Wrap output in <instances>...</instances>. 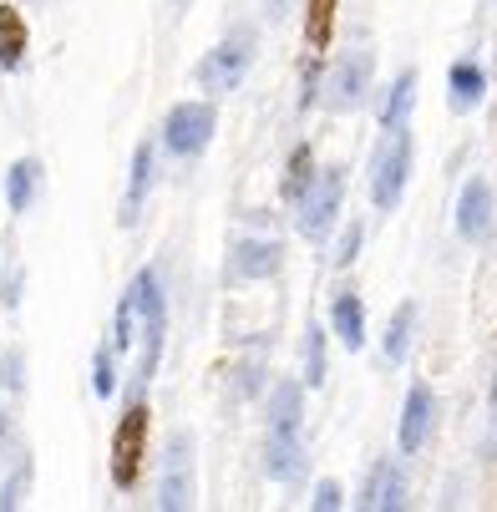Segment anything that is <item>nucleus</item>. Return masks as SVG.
<instances>
[{"instance_id": "f257e3e1", "label": "nucleus", "mask_w": 497, "mask_h": 512, "mask_svg": "<svg viewBox=\"0 0 497 512\" xmlns=\"http://www.w3.org/2000/svg\"><path fill=\"white\" fill-rule=\"evenodd\" d=\"M411 163H416V142L406 127H386L381 137V148L371 158V203L381 213H391L406 193V178H411Z\"/></svg>"}, {"instance_id": "f03ea898", "label": "nucleus", "mask_w": 497, "mask_h": 512, "mask_svg": "<svg viewBox=\"0 0 497 512\" xmlns=\"http://www.w3.org/2000/svg\"><path fill=\"white\" fill-rule=\"evenodd\" d=\"M254 56H259V31H254V26H234L219 46L198 61V82H203L208 92H234V87L249 77Z\"/></svg>"}, {"instance_id": "7ed1b4c3", "label": "nucleus", "mask_w": 497, "mask_h": 512, "mask_svg": "<svg viewBox=\"0 0 497 512\" xmlns=\"http://www.w3.org/2000/svg\"><path fill=\"white\" fill-rule=\"evenodd\" d=\"M371 82H376V51H366V46L345 51L325 77V97H320L325 112H361L371 97Z\"/></svg>"}, {"instance_id": "20e7f679", "label": "nucleus", "mask_w": 497, "mask_h": 512, "mask_svg": "<svg viewBox=\"0 0 497 512\" xmlns=\"http://www.w3.org/2000/svg\"><path fill=\"white\" fill-rule=\"evenodd\" d=\"M142 457H148V406L132 401L127 416L117 421V436H112V487L117 492H132Z\"/></svg>"}, {"instance_id": "39448f33", "label": "nucleus", "mask_w": 497, "mask_h": 512, "mask_svg": "<svg viewBox=\"0 0 497 512\" xmlns=\"http://www.w3.org/2000/svg\"><path fill=\"white\" fill-rule=\"evenodd\" d=\"M213 127H219V112H213L208 102H178L163 117V148L178 153V158H193L213 142Z\"/></svg>"}, {"instance_id": "423d86ee", "label": "nucleus", "mask_w": 497, "mask_h": 512, "mask_svg": "<svg viewBox=\"0 0 497 512\" xmlns=\"http://www.w3.org/2000/svg\"><path fill=\"white\" fill-rule=\"evenodd\" d=\"M158 507H163V512H183V507H193V431H183V426L168 436V452H163Z\"/></svg>"}, {"instance_id": "0eeeda50", "label": "nucleus", "mask_w": 497, "mask_h": 512, "mask_svg": "<svg viewBox=\"0 0 497 512\" xmlns=\"http://www.w3.org/2000/svg\"><path fill=\"white\" fill-rule=\"evenodd\" d=\"M340 198H345V173L340 168H320L310 193L300 198V234L305 239H325L330 224H335V213H340Z\"/></svg>"}, {"instance_id": "6e6552de", "label": "nucleus", "mask_w": 497, "mask_h": 512, "mask_svg": "<svg viewBox=\"0 0 497 512\" xmlns=\"http://www.w3.org/2000/svg\"><path fill=\"white\" fill-rule=\"evenodd\" d=\"M432 421H437V396L426 381H411L406 386V401H401V426H396V447L401 457H416L432 436Z\"/></svg>"}, {"instance_id": "1a4fd4ad", "label": "nucleus", "mask_w": 497, "mask_h": 512, "mask_svg": "<svg viewBox=\"0 0 497 512\" xmlns=\"http://www.w3.org/2000/svg\"><path fill=\"white\" fill-rule=\"evenodd\" d=\"M457 234L462 239H487L492 234V183L487 178H472L457 198Z\"/></svg>"}, {"instance_id": "9d476101", "label": "nucleus", "mask_w": 497, "mask_h": 512, "mask_svg": "<svg viewBox=\"0 0 497 512\" xmlns=\"http://www.w3.org/2000/svg\"><path fill=\"white\" fill-rule=\"evenodd\" d=\"M264 452H269V462H264V467H269V477H274V482H290V487H295V482L305 477V447H300V431H269V447H264Z\"/></svg>"}, {"instance_id": "9b49d317", "label": "nucleus", "mask_w": 497, "mask_h": 512, "mask_svg": "<svg viewBox=\"0 0 497 512\" xmlns=\"http://www.w3.org/2000/svg\"><path fill=\"white\" fill-rule=\"evenodd\" d=\"M482 87H487V77H482V66L477 61H452L447 66V107L452 112H472L477 102H482Z\"/></svg>"}, {"instance_id": "f8f14e48", "label": "nucleus", "mask_w": 497, "mask_h": 512, "mask_svg": "<svg viewBox=\"0 0 497 512\" xmlns=\"http://www.w3.org/2000/svg\"><path fill=\"white\" fill-rule=\"evenodd\" d=\"M330 325H335V335H340L345 350H361V345H366V305H361V295H355V289L335 295V305H330Z\"/></svg>"}, {"instance_id": "ddd939ff", "label": "nucleus", "mask_w": 497, "mask_h": 512, "mask_svg": "<svg viewBox=\"0 0 497 512\" xmlns=\"http://www.w3.org/2000/svg\"><path fill=\"white\" fill-rule=\"evenodd\" d=\"M300 416H305V386L279 381L269 391V431H300Z\"/></svg>"}, {"instance_id": "4468645a", "label": "nucleus", "mask_w": 497, "mask_h": 512, "mask_svg": "<svg viewBox=\"0 0 497 512\" xmlns=\"http://www.w3.org/2000/svg\"><path fill=\"white\" fill-rule=\"evenodd\" d=\"M148 188H153V142H142L132 153V183H127V198H122V224H137Z\"/></svg>"}, {"instance_id": "2eb2a0df", "label": "nucleus", "mask_w": 497, "mask_h": 512, "mask_svg": "<svg viewBox=\"0 0 497 512\" xmlns=\"http://www.w3.org/2000/svg\"><path fill=\"white\" fill-rule=\"evenodd\" d=\"M36 188H41V163L36 158H16L11 173H6V208L11 213H26L36 203Z\"/></svg>"}, {"instance_id": "dca6fc26", "label": "nucleus", "mask_w": 497, "mask_h": 512, "mask_svg": "<svg viewBox=\"0 0 497 512\" xmlns=\"http://www.w3.org/2000/svg\"><path fill=\"white\" fill-rule=\"evenodd\" d=\"M26 21L16 6H0V71H21L26 61Z\"/></svg>"}, {"instance_id": "f3484780", "label": "nucleus", "mask_w": 497, "mask_h": 512, "mask_svg": "<svg viewBox=\"0 0 497 512\" xmlns=\"http://www.w3.org/2000/svg\"><path fill=\"white\" fill-rule=\"evenodd\" d=\"M234 274L239 279H269L279 274V244H264V239H249L234 249Z\"/></svg>"}, {"instance_id": "a211bd4d", "label": "nucleus", "mask_w": 497, "mask_h": 512, "mask_svg": "<svg viewBox=\"0 0 497 512\" xmlns=\"http://www.w3.org/2000/svg\"><path fill=\"white\" fill-rule=\"evenodd\" d=\"M411 335H416V305L406 300V305H396V315L386 325V360L391 365H401L411 355Z\"/></svg>"}, {"instance_id": "6ab92c4d", "label": "nucleus", "mask_w": 497, "mask_h": 512, "mask_svg": "<svg viewBox=\"0 0 497 512\" xmlns=\"http://www.w3.org/2000/svg\"><path fill=\"white\" fill-rule=\"evenodd\" d=\"M310 183H315V153H310V142H300V148H295V158H290V168H284V183H279V193L290 198V203H300V198L310 193Z\"/></svg>"}, {"instance_id": "aec40b11", "label": "nucleus", "mask_w": 497, "mask_h": 512, "mask_svg": "<svg viewBox=\"0 0 497 512\" xmlns=\"http://www.w3.org/2000/svg\"><path fill=\"white\" fill-rule=\"evenodd\" d=\"M411 102H416V71H401L391 97H386V107H381V127H401L406 112H411Z\"/></svg>"}, {"instance_id": "412c9836", "label": "nucleus", "mask_w": 497, "mask_h": 512, "mask_svg": "<svg viewBox=\"0 0 497 512\" xmlns=\"http://www.w3.org/2000/svg\"><path fill=\"white\" fill-rule=\"evenodd\" d=\"M330 31H335V0H310L305 6V46H330Z\"/></svg>"}, {"instance_id": "4be33fe9", "label": "nucleus", "mask_w": 497, "mask_h": 512, "mask_svg": "<svg viewBox=\"0 0 497 512\" xmlns=\"http://www.w3.org/2000/svg\"><path fill=\"white\" fill-rule=\"evenodd\" d=\"M137 325H142V315H137V305H132V295H122L117 300V325H112V350H132V340H137Z\"/></svg>"}, {"instance_id": "5701e85b", "label": "nucleus", "mask_w": 497, "mask_h": 512, "mask_svg": "<svg viewBox=\"0 0 497 512\" xmlns=\"http://www.w3.org/2000/svg\"><path fill=\"white\" fill-rule=\"evenodd\" d=\"M92 391H97V396H112V391H117V365H112V350H107V345L92 355Z\"/></svg>"}, {"instance_id": "b1692460", "label": "nucleus", "mask_w": 497, "mask_h": 512, "mask_svg": "<svg viewBox=\"0 0 497 512\" xmlns=\"http://www.w3.org/2000/svg\"><path fill=\"white\" fill-rule=\"evenodd\" d=\"M381 512H391V507H406V472L401 467H391L386 462V482H381V502H376Z\"/></svg>"}, {"instance_id": "393cba45", "label": "nucleus", "mask_w": 497, "mask_h": 512, "mask_svg": "<svg viewBox=\"0 0 497 512\" xmlns=\"http://www.w3.org/2000/svg\"><path fill=\"white\" fill-rule=\"evenodd\" d=\"M361 239H366L361 224H350V229H345V239H340V249H335V269H350L355 259H361Z\"/></svg>"}, {"instance_id": "a878e982", "label": "nucleus", "mask_w": 497, "mask_h": 512, "mask_svg": "<svg viewBox=\"0 0 497 512\" xmlns=\"http://www.w3.org/2000/svg\"><path fill=\"white\" fill-rule=\"evenodd\" d=\"M310 386H320L325 381V330L320 325H310Z\"/></svg>"}, {"instance_id": "bb28decb", "label": "nucleus", "mask_w": 497, "mask_h": 512, "mask_svg": "<svg viewBox=\"0 0 497 512\" xmlns=\"http://www.w3.org/2000/svg\"><path fill=\"white\" fill-rule=\"evenodd\" d=\"M381 482H386V462H376V467L366 472V487H361V507H366V512L381 502Z\"/></svg>"}, {"instance_id": "cd10ccee", "label": "nucleus", "mask_w": 497, "mask_h": 512, "mask_svg": "<svg viewBox=\"0 0 497 512\" xmlns=\"http://www.w3.org/2000/svg\"><path fill=\"white\" fill-rule=\"evenodd\" d=\"M340 502H345L340 482H320V487H315V497H310V507H315V512H335Z\"/></svg>"}, {"instance_id": "c85d7f7f", "label": "nucleus", "mask_w": 497, "mask_h": 512, "mask_svg": "<svg viewBox=\"0 0 497 512\" xmlns=\"http://www.w3.org/2000/svg\"><path fill=\"white\" fill-rule=\"evenodd\" d=\"M26 477H31V472L21 467V472L6 482V487H0V507H16V502H21V487H26Z\"/></svg>"}, {"instance_id": "c756f323", "label": "nucleus", "mask_w": 497, "mask_h": 512, "mask_svg": "<svg viewBox=\"0 0 497 512\" xmlns=\"http://www.w3.org/2000/svg\"><path fill=\"white\" fill-rule=\"evenodd\" d=\"M487 406H492V421H497V376H492V396H487Z\"/></svg>"}, {"instance_id": "7c9ffc66", "label": "nucleus", "mask_w": 497, "mask_h": 512, "mask_svg": "<svg viewBox=\"0 0 497 512\" xmlns=\"http://www.w3.org/2000/svg\"><path fill=\"white\" fill-rule=\"evenodd\" d=\"M173 6H188V0H173Z\"/></svg>"}, {"instance_id": "2f4dec72", "label": "nucleus", "mask_w": 497, "mask_h": 512, "mask_svg": "<svg viewBox=\"0 0 497 512\" xmlns=\"http://www.w3.org/2000/svg\"><path fill=\"white\" fill-rule=\"evenodd\" d=\"M0 381H6V376H0Z\"/></svg>"}]
</instances>
